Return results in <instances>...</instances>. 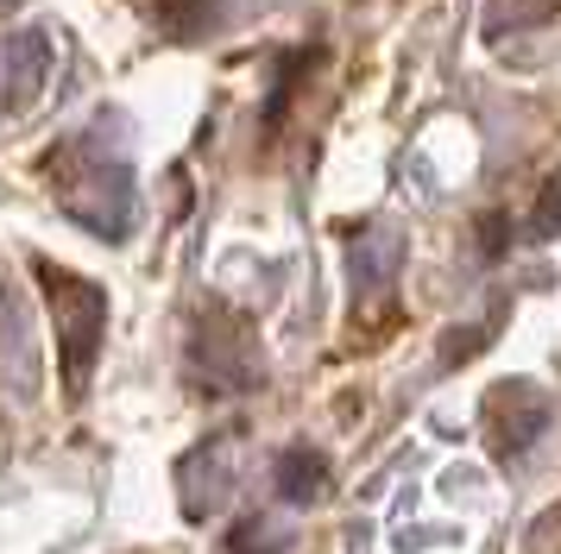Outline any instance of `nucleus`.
Segmentation results:
<instances>
[{"mask_svg":"<svg viewBox=\"0 0 561 554\" xmlns=\"http://www.w3.org/2000/svg\"><path fill=\"white\" fill-rule=\"evenodd\" d=\"M347 265H354V290L359 297H385L391 290V277L404 265V233L398 227H366L347 252Z\"/></svg>","mask_w":561,"mask_h":554,"instance_id":"obj_5","label":"nucleus"},{"mask_svg":"<svg viewBox=\"0 0 561 554\" xmlns=\"http://www.w3.org/2000/svg\"><path fill=\"white\" fill-rule=\"evenodd\" d=\"M542 428H549V403H542L536 384L505 378V384H492V391H485V448H492L499 466H511L524 448H536V441H542Z\"/></svg>","mask_w":561,"mask_h":554,"instance_id":"obj_3","label":"nucleus"},{"mask_svg":"<svg viewBox=\"0 0 561 554\" xmlns=\"http://www.w3.org/2000/svg\"><path fill=\"white\" fill-rule=\"evenodd\" d=\"M51 183H57V201H64V215L82 221L89 233H102V240H127L133 227V171L121 158H102V151H89L82 139L51 158Z\"/></svg>","mask_w":561,"mask_h":554,"instance_id":"obj_1","label":"nucleus"},{"mask_svg":"<svg viewBox=\"0 0 561 554\" xmlns=\"http://www.w3.org/2000/svg\"><path fill=\"white\" fill-rule=\"evenodd\" d=\"M524 554H561V504L549 510V517H536L530 542H524Z\"/></svg>","mask_w":561,"mask_h":554,"instance_id":"obj_12","label":"nucleus"},{"mask_svg":"<svg viewBox=\"0 0 561 554\" xmlns=\"http://www.w3.org/2000/svg\"><path fill=\"white\" fill-rule=\"evenodd\" d=\"M0 13H7V0H0Z\"/></svg>","mask_w":561,"mask_h":554,"instance_id":"obj_13","label":"nucleus"},{"mask_svg":"<svg viewBox=\"0 0 561 554\" xmlns=\"http://www.w3.org/2000/svg\"><path fill=\"white\" fill-rule=\"evenodd\" d=\"M38 290H45V309H51L57 327V366H64V391H82V378L95 366V347H102V322H107V297L102 284L64 272V265H32Z\"/></svg>","mask_w":561,"mask_h":554,"instance_id":"obj_2","label":"nucleus"},{"mask_svg":"<svg viewBox=\"0 0 561 554\" xmlns=\"http://www.w3.org/2000/svg\"><path fill=\"white\" fill-rule=\"evenodd\" d=\"M524 240H561V171L536 189V208H530V221H524Z\"/></svg>","mask_w":561,"mask_h":554,"instance_id":"obj_7","label":"nucleus"},{"mask_svg":"<svg viewBox=\"0 0 561 554\" xmlns=\"http://www.w3.org/2000/svg\"><path fill=\"white\" fill-rule=\"evenodd\" d=\"M228 554H278V529H265V517H247L228 535Z\"/></svg>","mask_w":561,"mask_h":554,"instance_id":"obj_10","label":"nucleus"},{"mask_svg":"<svg viewBox=\"0 0 561 554\" xmlns=\"http://www.w3.org/2000/svg\"><path fill=\"white\" fill-rule=\"evenodd\" d=\"M272 485H278L284 504H316L329 492V460L316 448H284L278 466H272Z\"/></svg>","mask_w":561,"mask_h":554,"instance_id":"obj_6","label":"nucleus"},{"mask_svg":"<svg viewBox=\"0 0 561 554\" xmlns=\"http://www.w3.org/2000/svg\"><path fill=\"white\" fill-rule=\"evenodd\" d=\"M215 7H221V0H158V20L171 25L178 38H190V32H196L208 13H215Z\"/></svg>","mask_w":561,"mask_h":554,"instance_id":"obj_9","label":"nucleus"},{"mask_svg":"<svg viewBox=\"0 0 561 554\" xmlns=\"http://www.w3.org/2000/svg\"><path fill=\"white\" fill-rule=\"evenodd\" d=\"M51 32L45 25H26V32H13V45H7V107L13 114H26V107H38V95H45V82H51Z\"/></svg>","mask_w":561,"mask_h":554,"instance_id":"obj_4","label":"nucleus"},{"mask_svg":"<svg viewBox=\"0 0 561 554\" xmlns=\"http://www.w3.org/2000/svg\"><path fill=\"white\" fill-rule=\"evenodd\" d=\"M473 240H480V258H485V265H499V258L511 252V240H517V227H511V215L485 208V215H480V233H473Z\"/></svg>","mask_w":561,"mask_h":554,"instance_id":"obj_8","label":"nucleus"},{"mask_svg":"<svg viewBox=\"0 0 561 554\" xmlns=\"http://www.w3.org/2000/svg\"><path fill=\"white\" fill-rule=\"evenodd\" d=\"M485 334H492V322H485V327H460V334H448V341H442V366H460V359H473V353L485 347Z\"/></svg>","mask_w":561,"mask_h":554,"instance_id":"obj_11","label":"nucleus"}]
</instances>
